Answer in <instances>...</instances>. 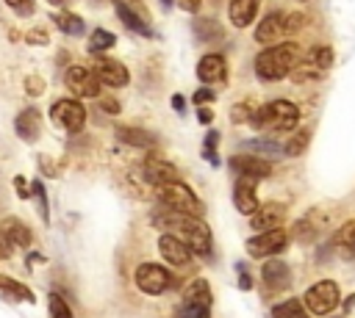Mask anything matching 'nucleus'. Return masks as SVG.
I'll return each instance as SVG.
<instances>
[{
    "mask_svg": "<svg viewBox=\"0 0 355 318\" xmlns=\"http://www.w3.org/2000/svg\"><path fill=\"white\" fill-rule=\"evenodd\" d=\"M158 230H164V235L178 238L191 254H211V230L202 221V216H186V213H175V210H158L150 218Z\"/></svg>",
    "mask_w": 355,
    "mask_h": 318,
    "instance_id": "obj_1",
    "label": "nucleus"
},
{
    "mask_svg": "<svg viewBox=\"0 0 355 318\" xmlns=\"http://www.w3.org/2000/svg\"><path fill=\"white\" fill-rule=\"evenodd\" d=\"M300 61H302L300 44L297 41H280V44H272L255 55V75L263 83H275V80L286 77Z\"/></svg>",
    "mask_w": 355,
    "mask_h": 318,
    "instance_id": "obj_2",
    "label": "nucleus"
},
{
    "mask_svg": "<svg viewBox=\"0 0 355 318\" xmlns=\"http://www.w3.org/2000/svg\"><path fill=\"white\" fill-rule=\"evenodd\" d=\"M250 124L258 127V130H286V133H291L300 124V108L288 100H272V102L261 105L258 111H252Z\"/></svg>",
    "mask_w": 355,
    "mask_h": 318,
    "instance_id": "obj_3",
    "label": "nucleus"
},
{
    "mask_svg": "<svg viewBox=\"0 0 355 318\" xmlns=\"http://www.w3.org/2000/svg\"><path fill=\"white\" fill-rule=\"evenodd\" d=\"M300 25H302V14H297V11H272L255 28V41L263 44V47L280 44L286 36L297 33Z\"/></svg>",
    "mask_w": 355,
    "mask_h": 318,
    "instance_id": "obj_4",
    "label": "nucleus"
},
{
    "mask_svg": "<svg viewBox=\"0 0 355 318\" xmlns=\"http://www.w3.org/2000/svg\"><path fill=\"white\" fill-rule=\"evenodd\" d=\"M211 285L202 277H197L183 288V301L172 318H211Z\"/></svg>",
    "mask_w": 355,
    "mask_h": 318,
    "instance_id": "obj_5",
    "label": "nucleus"
},
{
    "mask_svg": "<svg viewBox=\"0 0 355 318\" xmlns=\"http://www.w3.org/2000/svg\"><path fill=\"white\" fill-rule=\"evenodd\" d=\"M158 199H161V205H164L166 210L186 213V216H202V202H200L197 194H194L186 183H180V180H175V183H169V185H161V188H158Z\"/></svg>",
    "mask_w": 355,
    "mask_h": 318,
    "instance_id": "obj_6",
    "label": "nucleus"
},
{
    "mask_svg": "<svg viewBox=\"0 0 355 318\" xmlns=\"http://www.w3.org/2000/svg\"><path fill=\"white\" fill-rule=\"evenodd\" d=\"M338 304H341V290H338V285L333 279H322V282L311 285L305 290V296H302L305 312H313V315H327Z\"/></svg>",
    "mask_w": 355,
    "mask_h": 318,
    "instance_id": "obj_7",
    "label": "nucleus"
},
{
    "mask_svg": "<svg viewBox=\"0 0 355 318\" xmlns=\"http://www.w3.org/2000/svg\"><path fill=\"white\" fill-rule=\"evenodd\" d=\"M50 119H53V124L64 127L67 133H80L86 124V108H83V102L64 97L50 105Z\"/></svg>",
    "mask_w": 355,
    "mask_h": 318,
    "instance_id": "obj_8",
    "label": "nucleus"
},
{
    "mask_svg": "<svg viewBox=\"0 0 355 318\" xmlns=\"http://www.w3.org/2000/svg\"><path fill=\"white\" fill-rule=\"evenodd\" d=\"M133 279H136V288L141 293H147V296H158L172 285V274L158 263H141L136 268Z\"/></svg>",
    "mask_w": 355,
    "mask_h": 318,
    "instance_id": "obj_9",
    "label": "nucleus"
},
{
    "mask_svg": "<svg viewBox=\"0 0 355 318\" xmlns=\"http://www.w3.org/2000/svg\"><path fill=\"white\" fill-rule=\"evenodd\" d=\"M286 246H288V232L283 227H277V230H266V232L250 238L247 241V254L250 257H275Z\"/></svg>",
    "mask_w": 355,
    "mask_h": 318,
    "instance_id": "obj_10",
    "label": "nucleus"
},
{
    "mask_svg": "<svg viewBox=\"0 0 355 318\" xmlns=\"http://www.w3.org/2000/svg\"><path fill=\"white\" fill-rule=\"evenodd\" d=\"M333 66V47H327V44H322V47H313L311 53H308V58H302L291 72H294V77L302 83V80H316L324 69H330Z\"/></svg>",
    "mask_w": 355,
    "mask_h": 318,
    "instance_id": "obj_11",
    "label": "nucleus"
},
{
    "mask_svg": "<svg viewBox=\"0 0 355 318\" xmlns=\"http://www.w3.org/2000/svg\"><path fill=\"white\" fill-rule=\"evenodd\" d=\"M261 282H263V296L283 293L291 285V268L280 257H266V263L261 268Z\"/></svg>",
    "mask_w": 355,
    "mask_h": 318,
    "instance_id": "obj_12",
    "label": "nucleus"
},
{
    "mask_svg": "<svg viewBox=\"0 0 355 318\" xmlns=\"http://www.w3.org/2000/svg\"><path fill=\"white\" fill-rule=\"evenodd\" d=\"M64 83L75 97H100V80L86 66H69L64 72Z\"/></svg>",
    "mask_w": 355,
    "mask_h": 318,
    "instance_id": "obj_13",
    "label": "nucleus"
},
{
    "mask_svg": "<svg viewBox=\"0 0 355 318\" xmlns=\"http://www.w3.org/2000/svg\"><path fill=\"white\" fill-rule=\"evenodd\" d=\"M94 77L100 80V86H111V88H122V86H128V80H130V75H128V69H125V64H119L116 58H97L94 61Z\"/></svg>",
    "mask_w": 355,
    "mask_h": 318,
    "instance_id": "obj_14",
    "label": "nucleus"
},
{
    "mask_svg": "<svg viewBox=\"0 0 355 318\" xmlns=\"http://www.w3.org/2000/svg\"><path fill=\"white\" fill-rule=\"evenodd\" d=\"M227 166L239 177H252V180H263V177L272 174V163L263 160V158H255V155H233L227 160Z\"/></svg>",
    "mask_w": 355,
    "mask_h": 318,
    "instance_id": "obj_15",
    "label": "nucleus"
},
{
    "mask_svg": "<svg viewBox=\"0 0 355 318\" xmlns=\"http://www.w3.org/2000/svg\"><path fill=\"white\" fill-rule=\"evenodd\" d=\"M144 177H147V183H153V185H169V183H175V180H180V174H178V169L169 163V160H164L161 155H147L144 158Z\"/></svg>",
    "mask_w": 355,
    "mask_h": 318,
    "instance_id": "obj_16",
    "label": "nucleus"
},
{
    "mask_svg": "<svg viewBox=\"0 0 355 318\" xmlns=\"http://www.w3.org/2000/svg\"><path fill=\"white\" fill-rule=\"evenodd\" d=\"M197 77H200L205 86L225 83V80H227V61H225V55H219V53L202 55L200 64H197Z\"/></svg>",
    "mask_w": 355,
    "mask_h": 318,
    "instance_id": "obj_17",
    "label": "nucleus"
},
{
    "mask_svg": "<svg viewBox=\"0 0 355 318\" xmlns=\"http://www.w3.org/2000/svg\"><path fill=\"white\" fill-rule=\"evenodd\" d=\"M14 133H17L22 141H28V144L39 141V135H42V113H39L33 105L22 108V111L17 113V119H14Z\"/></svg>",
    "mask_w": 355,
    "mask_h": 318,
    "instance_id": "obj_18",
    "label": "nucleus"
},
{
    "mask_svg": "<svg viewBox=\"0 0 355 318\" xmlns=\"http://www.w3.org/2000/svg\"><path fill=\"white\" fill-rule=\"evenodd\" d=\"M233 205L244 216H252L261 207V202L255 196V180L252 177H239V183L233 185Z\"/></svg>",
    "mask_w": 355,
    "mask_h": 318,
    "instance_id": "obj_19",
    "label": "nucleus"
},
{
    "mask_svg": "<svg viewBox=\"0 0 355 318\" xmlns=\"http://www.w3.org/2000/svg\"><path fill=\"white\" fill-rule=\"evenodd\" d=\"M158 252H161V257H164L169 265H178V268L191 265V252H189L178 238H172V235H161V238H158Z\"/></svg>",
    "mask_w": 355,
    "mask_h": 318,
    "instance_id": "obj_20",
    "label": "nucleus"
},
{
    "mask_svg": "<svg viewBox=\"0 0 355 318\" xmlns=\"http://www.w3.org/2000/svg\"><path fill=\"white\" fill-rule=\"evenodd\" d=\"M114 11H116L119 22H122L128 30H133V33H139V36H144V39H153V28L147 25L144 14H136L125 0H114Z\"/></svg>",
    "mask_w": 355,
    "mask_h": 318,
    "instance_id": "obj_21",
    "label": "nucleus"
},
{
    "mask_svg": "<svg viewBox=\"0 0 355 318\" xmlns=\"http://www.w3.org/2000/svg\"><path fill=\"white\" fill-rule=\"evenodd\" d=\"M283 216H286V207L277 205V202H269V205H263V207H258L252 213V221L250 224H252V230L266 232V230H277L283 224Z\"/></svg>",
    "mask_w": 355,
    "mask_h": 318,
    "instance_id": "obj_22",
    "label": "nucleus"
},
{
    "mask_svg": "<svg viewBox=\"0 0 355 318\" xmlns=\"http://www.w3.org/2000/svg\"><path fill=\"white\" fill-rule=\"evenodd\" d=\"M0 299L3 301H14V304H33V290L28 285H22L19 279H11L6 274H0Z\"/></svg>",
    "mask_w": 355,
    "mask_h": 318,
    "instance_id": "obj_23",
    "label": "nucleus"
},
{
    "mask_svg": "<svg viewBox=\"0 0 355 318\" xmlns=\"http://www.w3.org/2000/svg\"><path fill=\"white\" fill-rule=\"evenodd\" d=\"M0 232L14 243V246H31L33 243V232L25 221H19L17 216H8L0 221Z\"/></svg>",
    "mask_w": 355,
    "mask_h": 318,
    "instance_id": "obj_24",
    "label": "nucleus"
},
{
    "mask_svg": "<svg viewBox=\"0 0 355 318\" xmlns=\"http://www.w3.org/2000/svg\"><path fill=\"white\" fill-rule=\"evenodd\" d=\"M114 133H116V138H119L125 147H139V149H150V147H155V135H153L150 130L130 127V124H119Z\"/></svg>",
    "mask_w": 355,
    "mask_h": 318,
    "instance_id": "obj_25",
    "label": "nucleus"
},
{
    "mask_svg": "<svg viewBox=\"0 0 355 318\" xmlns=\"http://www.w3.org/2000/svg\"><path fill=\"white\" fill-rule=\"evenodd\" d=\"M258 6H261V0H230V6H227L230 22H233L236 28L252 25V19H255V14H258Z\"/></svg>",
    "mask_w": 355,
    "mask_h": 318,
    "instance_id": "obj_26",
    "label": "nucleus"
},
{
    "mask_svg": "<svg viewBox=\"0 0 355 318\" xmlns=\"http://www.w3.org/2000/svg\"><path fill=\"white\" fill-rule=\"evenodd\" d=\"M333 246L347 257V260H355V221H347L336 230L333 235Z\"/></svg>",
    "mask_w": 355,
    "mask_h": 318,
    "instance_id": "obj_27",
    "label": "nucleus"
},
{
    "mask_svg": "<svg viewBox=\"0 0 355 318\" xmlns=\"http://www.w3.org/2000/svg\"><path fill=\"white\" fill-rule=\"evenodd\" d=\"M50 19H53V25H55L61 33H67V36H80V33L86 30L83 19H80L78 14H72V11H53Z\"/></svg>",
    "mask_w": 355,
    "mask_h": 318,
    "instance_id": "obj_28",
    "label": "nucleus"
},
{
    "mask_svg": "<svg viewBox=\"0 0 355 318\" xmlns=\"http://www.w3.org/2000/svg\"><path fill=\"white\" fill-rule=\"evenodd\" d=\"M241 147L247 149V155H255V158H280L283 155V147L275 144L272 138H252V141H244Z\"/></svg>",
    "mask_w": 355,
    "mask_h": 318,
    "instance_id": "obj_29",
    "label": "nucleus"
},
{
    "mask_svg": "<svg viewBox=\"0 0 355 318\" xmlns=\"http://www.w3.org/2000/svg\"><path fill=\"white\" fill-rule=\"evenodd\" d=\"M114 44H116V36H114L111 30H105V28H94L92 36H89V41H86V50H89L92 55H100V53L111 50Z\"/></svg>",
    "mask_w": 355,
    "mask_h": 318,
    "instance_id": "obj_30",
    "label": "nucleus"
},
{
    "mask_svg": "<svg viewBox=\"0 0 355 318\" xmlns=\"http://www.w3.org/2000/svg\"><path fill=\"white\" fill-rule=\"evenodd\" d=\"M194 33H197V39H202V41H216V39H222V28H219V22L211 19V17L194 19Z\"/></svg>",
    "mask_w": 355,
    "mask_h": 318,
    "instance_id": "obj_31",
    "label": "nucleus"
},
{
    "mask_svg": "<svg viewBox=\"0 0 355 318\" xmlns=\"http://www.w3.org/2000/svg\"><path fill=\"white\" fill-rule=\"evenodd\" d=\"M272 318H308V312L300 299H286L272 307Z\"/></svg>",
    "mask_w": 355,
    "mask_h": 318,
    "instance_id": "obj_32",
    "label": "nucleus"
},
{
    "mask_svg": "<svg viewBox=\"0 0 355 318\" xmlns=\"http://www.w3.org/2000/svg\"><path fill=\"white\" fill-rule=\"evenodd\" d=\"M311 144V130H297L294 135H288V141L283 144V155L288 158H297L305 152V147Z\"/></svg>",
    "mask_w": 355,
    "mask_h": 318,
    "instance_id": "obj_33",
    "label": "nucleus"
},
{
    "mask_svg": "<svg viewBox=\"0 0 355 318\" xmlns=\"http://www.w3.org/2000/svg\"><path fill=\"white\" fill-rule=\"evenodd\" d=\"M31 196H33L36 205H39L42 221L50 224V205H47V191H44V183H42V180H33V183H31Z\"/></svg>",
    "mask_w": 355,
    "mask_h": 318,
    "instance_id": "obj_34",
    "label": "nucleus"
},
{
    "mask_svg": "<svg viewBox=\"0 0 355 318\" xmlns=\"http://www.w3.org/2000/svg\"><path fill=\"white\" fill-rule=\"evenodd\" d=\"M47 312H50V318H72L69 304H67L64 296H58L55 290L47 296Z\"/></svg>",
    "mask_w": 355,
    "mask_h": 318,
    "instance_id": "obj_35",
    "label": "nucleus"
},
{
    "mask_svg": "<svg viewBox=\"0 0 355 318\" xmlns=\"http://www.w3.org/2000/svg\"><path fill=\"white\" fill-rule=\"evenodd\" d=\"M230 119H233V124L250 122V119H252V105H250V102H236L233 111H230Z\"/></svg>",
    "mask_w": 355,
    "mask_h": 318,
    "instance_id": "obj_36",
    "label": "nucleus"
},
{
    "mask_svg": "<svg viewBox=\"0 0 355 318\" xmlns=\"http://www.w3.org/2000/svg\"><path fill=\"white\" fill-rule=\"evenodd\" d=\"M6 6L17 14V17H31L36 11V3L33 0H6Z\"/></svg>",
    "mask_w": 355,
    "mask_h": 318,
    "instance_id": "obj_37",
    "label": "nucleus"
},
{
    "mask_svg": "<svg viewBox=\"0 0 355 318\" xmlns=\"http://www.w3.org/2000/svg\"><path fill=\"white\" fill-rule=\"evenodd\" d=\"M216 141H219V133H216V130H211V133L205 135V158H208L214 166L219 163V158H216V152H214V149H216Z\"/></svg>",
    "mask_w": 355,
    "mask_h": 318,
    "instance_id": "obj_38",
    "label": "nucleus"
},
{
    "mask_svg": "<svg viewBox=\"0 0 355 318\" xmlns=\"http://www.w3.org/2000/svg\"><path fill=\"white\" fill-rule=\"evenodd\" d=\"M25 91H28L31 97H39V94L44 91V80H42L39 75H31V77H25Z\"/></svg>",
    "mask_w": 355,
    "mask_h": 318,
    "instance_id": "obj_39",
    "label": "nucleus"
},
{
    "mask_svg": "<svg viewBox=\"0 0 355 318\" xmlns=\"http://www.w3.org/2000/svg\"><path fill=\"white\" fill-rule=\"evenodd\" d=\"M25 41H28V44H50V36H47V30L36 28V30H28Z\"/></svg>",
    "mask_w": 355,
    "mask_h": 318,
    "instance_id": "obj_40",
    "label": "nucleus"
},
{
    "mask_svg": "<svg viewBox=\"0 0 355 318\" xmlns=\"http://www.w3.org/2000/svg\"><path fill=\"white\" fill-rule=\"evenodd\" d=\"M14 188H17V196H19V199H28V196H31V183H28L25 177H19V174L14 177Z\"/></svg>",
    "mask_w": 355,
    "mask_h": 318,
    "instance_id": "obj_41",
    "label": "nucleus"
},
{
    "mask_svg": "<svg viewBox=\"0 0 355 318\" xmlns=\"http://www.w3.org/2000/svg\"><path fill=\"white\" fill-rule=\"evenodd\" d=\"M214 97H216V94H214L211 88H205V86H202V88H197V91H194V97H191V100H194V102H197V108H200V105L211 102Z\"/></svg>",
    "mask_w": 355,
    "mask_h": 318,
    "instance_id": "obj_42",
    "label": "nucleus"
},
{
    "mask_svg": "<svg viewBox=\"0 0 355 318\" xmlns=\"http://www.w3.org/2000/svg\"><path fill=\"white\" fill-rule=\"evenodd\" d=\"M100 108H103L105 113H119V111H122V105H119L114 97H103V100H100Z\"/></svg>",
    "mask_w": 355,
    "mask_h": 318,
    "instance_id": "obj_43",
    "label": "nucleus"
},
{
    "mask_svg": "<svg viewBox=\"0 0 355 318\" xmlns=\"http://www.w3.org/2000/svg\"><path fill=\"white\" fill-rule=\"evenodd\" d=\"M11 252H14V243L0 232V260H8V257H11Z\"/></svg>",
    "mask_w": 355,
    "mask_h": 318,
    "instance_id": "obj_44",
    "label": "nucleus"
},
{
    "mask_svg": "<svg viewBox=\"0 0 355 318\" xmlns=\"http://www.w3.org/2000/svg\"><path fill=\"white\" fill-rule=\"evenodd\" d=\"M175 3H178V8H183V11H189V14L200 11V6H202V0H175Z\"/></svg>",
    "mask_w": 355,
    "mask_h": 318,
    "instance_id": "obj_45",
    "label": "nucleus"
},
{
    "mask_svg": "<svg viewBox=\"0 0 355 318\" xmlns=\"http://www.w3.org/2000/svg\"><path fill=\"white\" fill-rule=\"evenodd\" d=\"M197 119H200L202 124H208V122L214 119V111H211V108H197Z\"/></svg>",
    "mask_w": 355,
    "mask_h": 318,
    "instance_id": "obj_46",
    "label": "nucleus"
},
{
    "mask_svg": "<svg viewBox=\"0 0 355 318\" xmlns=\"http://www.w3.org/2000/svg\"><path fill=\"white\" fill-rule=\"evenodd\" d=\"M239 271H241V268H239ZM239 288H241V290H250V288H252V279H250L247 271H241V277H239Z\"/></svg>",
    "mask_w": 355,
    "mask_h": 318,
    "instance_id": "obj_47",
    "label": "nucleus"
},
{
    "mask_svg": "<svg viewBox=\"0 0 355 318\" xmlns=\"http://www.w3.org/2000/svg\"><path fill=\"white\" fill-rule=\"evenodd\" d=\"M172 108H175L178 113H183V108H186V102H183V97H180V94H175V97H172Z\"/></svg>",
    "mask_w": 355,
    "mask_h": 318,
    "instance_id": "obj_48",
    "label": "nucleus"
},
{
    "mask_svg": "<svg viewBox=\"0 0 355 318\" xmlns=\"http://www.w3.org/2000/svg\"><path fill=\"white\" fill-rule=\"evenodd\" d=\"M352 304H355V293H352V296L347 299V307H352Z\"/></svg>",
    "mask_w": 355,
    "mask_h": 318,
    "instance_id": "obj_49",
    "label": "nucleus"
},
{
    "mask_svg": "<svg viewBox=\"0 0 355 318\" xmlns=\"http://www.w3.org/2000/svg\"><path fill=\"white\" fill-rule=\"evenodd\" d=\"M161 3H164V6H172V0H161Z\"/></svg>",
    "mask_w": 355,
    "mask_h": 318,
    "instance_id": "obj_50",
    "label": "nucleus"
},
{
    "mask_svg": "<svg viewBox=\"0 0 355 318\" xmlns=\"http://www.w3.org/2000/svg\"><path fill=\"white\" fill-rule=\"evenodd\" d=\"M47 3H53V6H55V3H61V0H47Z\"/></svg>",
    "mask_w": 355,
    "mask_h": 318,
    "instance_id": "obj_51",
    "label": "nucleus"
},
{
    "mask_svg": "<svg viewBox=\"0 0 355 318\" xmlns=\"http://www.w3.org/2000/svg\"><path fill=\"white\" fill-rule=\"evenodd\" d=\"M300 3H308V0H300Z\"/></svg>",
    "mask_w": 355,
    "mask_h": 318,
    "instance_id": "obj_52",
    "label": "nucleus"
}]
</instances>
